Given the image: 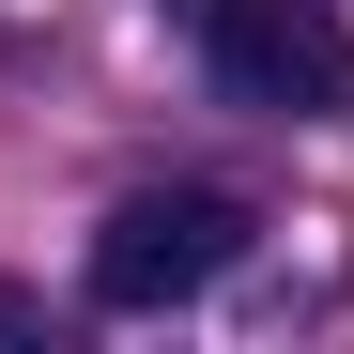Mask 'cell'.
Segmentation results:
<instances>
[{
    "label": "cell",
    "instance_id": "6da1fadb",
    "mask_svg": "<svg viewBox=\"0 0 354 354\" xmlns=\"http://www.w3.org/2000/svg\"><path fill=\"white\" fill-rule=\"evenodd\" d=\"M231 262H247V201H216V185H139L93 231V292L108 308H185V292H216Z\"/></svg>",
    "mask_w": 354,
    "mask_h": 354
},
{
    "label": "cell",
    "instance_id": "7a4b0ae2",
    "mask_svg": "<svg viewBox=\"0 0 354 354\" xmlns=\"http://www.w3.org/2000/svg\"><path fill=\"white\" fill-rule=\"evenodd\" d=\"M201 46H216V77L247 108H277V124H324L354 93V31L324 0H201Z\"/></svg>",
    "mask_w": 354,
    "mask_h": 354
},
{
    "label": "cell",
    "instance_id": "3957f363",
    "mask_svg": "<svg viewBox=\"0 0 354 354\" xmlns=\"http://www.w3.org/2000/svg\"><path fill=\"white\" fill-rule=\"evenodd\" d=\"M0 339H46V292H16V277H0Z\"/></svg>",
    "mask_w": 354,
    "mask_h": 354
}]
</instances>
